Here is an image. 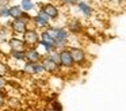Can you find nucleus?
I'll return each mask as SVG.
<instances>
[{"instance_id":"1","label":"nucleus","mask_w":126,"mask_h":111,"mask_svg":"<svg viewBox=\"0 0 126 111\" xmlns=\"http://www.w3.org/2000/svg\"><path fill=\"white\" fill-rule=\"evenodd\" d=\"M47 32L54 38L56 41V48L58 50L64 48H68L69 46V39H71V34L69 31L66 30V27H63V26H52L50 24L47 27Z\"/></svg>"},{"instance_id":"2","label":"nucleus","mask_w":126,"mask_h":111,"mask_svg":"<svg viewBox=\"0 0 126 111\" xmlns=\"http://www.w3.org/2000/svg\"><path fill=\"white\" fill-rule=\"evenodd\" d=\"M30 22L25 20L23 18H18V19H11V20L7 23V26L10 27L12 35H16V37H22V34L26 31V30L30 27Z\"/></svg>"},{"instance_id":"3","label":"nucleus","mask_w":126,"mask_h":111,"mask_svg":"<svg viewBox=\"0 0 126 111\" xmlns=\"http://www.w3.org/2000/svg\"><path fill=\"white\" fill-rule=\"evenodd\" d=\"M22 39H23V42L26 43L27 48H33V46H37V48H38L39 41H41L39 30L34 29V27H29V29L22 34Z\"/></svg>"},{"instance_id":"4","label":"nucleus","mask_w":126,"mask_h":111,"mask_svg":"<svg viewBox=\"0 0 126 111\" xmlns=\"http://www.w3.org/2000/svg\"><path fill=\"white\" fill-rule=\"evenodd\" d=\"M31 23H33L34 29H37V30L41 31V30H45V29H47V27L50 26V19L47 18V15L44 12V11L38 8V11H37V12L33 15V18H31Z\"/></svg>"},{"instance_id":"5","label":"nucleus","mask_w":126,"mask_h":111,"mask_svg":"<svg viewBox=\"0 0 126 111\" xmlns=\"http://www.w3.org/2000/svg\"><path fill=\"white\" fill-rule=\"evenodd\" d=\"M22 73L27 76H42L45 75V69L42 66L41 62H29V61H25L23 62V66H22Z\"/></svg>"},{"instance_id":"6","label":"nucleus","mask_w":126,"mask_h":111,"mask_svg":"<svg viewBox=\"0 0 126 111\" xmlns=\"http://www.w3.org/2000/svg\"><path fill=\"white\" fill-rule=\"evenodd\" d=\"M39 35H41V41H39V45H38V46L44 48L45 54H47L49 51L57 49V48H56V41H54V38H53L52 35L49 34V32H47L46 29H45V30H41V31H39Z\"/></svg>"},{"instance_id":"7","label":"nucleus","mask_w":126,"mask_h":111,"mask_svg":"<svg viewBox=\"0 0 126 111\" xmlns=\"http://www.w3.org/2000/svg\"><path fill=\"white\" fill-rule=\"evenodd\" d=\"M39 10H42L45 14L47 15V18L50 19V22H56L58 20V18H60L61 12H60V8H58L57 4H54V3H44V4L39 5Z\"/></svg>"},{"instance_id":"8","label":"nucleus","mask_w":126,"mask_h":111,"mask_svg":"<svg viewBox=\"0 0 126 111\" xmlns=\"http://www.w3.org/2000/svg\"><path fill=\"white\" fill-rule=\"evenodd\" d=\"M68 48H69V50H71L75 65L83 66V65L87 62V53H85V50L83 48H79V46H68Z\"/></svg>"},{"instance_id":"9","label":"nucleus","mask_w":126,"mask_h":111,"mask_svg":"<svg viewBox=\"0 0 126 111\" xmlns=\"http://www.w3.org/2000/svg\"><path fill=\"white\" fill-rule=\"evenodd\" d=\"M60 68L61 69H73L75 68V62L72 58V54L69 48H64L60 50Z\"/></svg>"},{"instance_id":"10","label":"nucleus","mask_w":126,"mask_h":111,"mask_svg":"<svg viewBox=\"0 0 126 111\" xmlns=\"http://www.w3.org/2000/svg\"><path fill=\"white\" fill-rule=\"evenodd\" d=\"M41 64H42V66H44L45 72H46L47 75H57V73L61 70L60 66H58L57 64H54V62L47 57V54H44V56H42Z\"/></svg>"},{"instance_id":"11","label":"nucleus","mask_w":126,"mask_h":111,"mask_svg":"<svg viewBox=\"0 0 126 111\" xmlns=\"http://www.w3.org/2000/svg\"><path fill=\"white\" fill-rule=\"evenodd\" d=\"M7 46L8 50H26L27 46L23 42L22 37H16V35H11L7 41Z\"/></svg>"},{"instance_id":"12","label":"nucleus","mask_w":126,"mask_h":111,"mask_svg":"<svg viewBox=\"0 0 126 111\" xmlns=\"http://www.w3.org/2000/svg\"><path fill=\"white\" fill-rule=\"evenodd\" d=\"M75 5H76L77 11H79L83 16H85V18H91V16L94 15V12H95V11H94V7L88 1H85V0H79Z\"/></svg>"},{"instance_id":"13","label":"nucleus","mask_w":126,"mask_h":111,"mask_svg":"<svg viewBox=\"0 0 126 111\" xmlns=\"http://www.w3.org/2000/svg\"><path fill=\"white\" fill-rule=\"evenodd\" d=\"M42 56H44V54L38 50L37 46L26 49V61H29V62H34V64H35V62H41Z\"/></svg>"},{"instance_id":"14","label":"nucleus","mask_w":126,"mask_h":111,"mask_svg":"<svg viewBox=\"0 0 126 111\" xmlns=\"http://www.w3.org/2000/svg\"><path fill=\"white\" fill-rule=\"evenodd\" d=\"M66 30L69 31L71 35H79L83 32L84 26H83V23L79 19H71V20L66 23Z\"/></svg>"},{"instance_id":"15","label":"nucleus","mask_w":126,"mask_h":111,"mask_svg":"<svg viewBox=\"0 0 126 111\" xmlns=\"http://www.w3.org/2000/svg\"><path fill=\"white\" fill-rule=\"evenodd\" d=\"M8 57L16 62H25L26 50H8Z\"/></svg>"},{"instance_id":"16","label":"nucleus","mask_w":126,"mask_h":111,"mask_svg":"<svg viewBox=\"0 0 126 111\" xmlns=\"http://www.w3.org/2000/svg\"><path fill=\"white\" fill-rule=\"evenodd\" d=\"M11 30H10V27L6 24H0V45L1 43H7V41H8V38L11 37Z\"/></svg>"},{"instance_id":"17","label":"nucleus","mask_w":126,"mask_h":111,"mask_svg":"<svg viewBox=\"0 0 126 111\" xmlns=\"http://www.w3.org/2000/svg\"><path fill=\"white\" fill-rule=\"evenodd\" d=\"M6 107H8L10 110H12V111H16V110H19V108L22 107V102H20V99H18V97L8 96L7 97Z\"/></svg>"},{"instance_id":"18","label":"nucleus","mask_w":126,"mask_h":111,"mask_svg":"<svg viewBox=\"0 0 126 111\" xmlns=\"http://www.w3.org/2000/svg\"><path fill=\"white\" fill-rule=\"evenodd\" d=\"M8 11H10V18H11V19L20 18V15H22V12H23L19 4H11V5H8Z\"/></svg>"},{"instance_id":"19","label":"nucleus","mask_w":126,"mask_h":111,"mask_svg":"<svg viewBox=\"0 0 126 111\" xmlns=\"http://www.w3.org/2000/svg\"><path fill=\"white\" fill-rule=\"evenodd\" d=\"M20 8H22V11H25V12H29L30 14L31 11L35 10V3H34V0H20L19 3Z\"/></svg>"},{"instance_id":"20","label":"nucleus","mask_w":126,"mask_h":111,"mask_svg":"<svg viewBox=\"0 0 126 111\" xmlns=\"http://www.w3.org/2000/svg\"><path fill=\"white\" fill-rule=\"evenodd\" d=\"M10 18V11L7 1H0V19H7Z\"/></svg>"},{"instance_id":"21","label":"nucleus","mask_w":126,"mask_h":111,"mask_svg":"<svg viewBox=\"0 0 126 111\" xmlns=\"http://www.w3.org/2000/svg\"><path fill=\"white\" fill-rule=\"evenodd\" d=\"M47 57H49L54 64H57L58 66H60V50H58V49H54V50L49 51V53H47Z\"/></svg>"},{"instance_id":"22","label":"nucleus","mask_w":126,"mask_h":111,"mask_svg":"<svg viewBox=\"0 0 126 111\" xmlns=\"http://www.w3.org/2000/svg\"><path fill=\"white\" fill-rule=\"evenodd\" d=\"M10 73V66L8 64H7L6 61H3V60L0 58V76H3V77H6L7 75Z\"/></svg>"},{"instance_id":"23","label":"nucleus","mask_w":126,"mask_h":111,"mask_svg":"<svg viewBox=\"0 0 126 111\" xmlns=\"http://www.w3.org/2000/svg\"><path fill=\"white\" fill-rule=\"evenodd\" d=\"M50 110L52 111H63L64 107H63L60 100L54 99V100H50Z\"/></svg>"},{"instance_id":"24","label":"nucleus","mask_w":126,"mask_h":111,"mask_svg":"<svg viewBox=\"0 0 126 111\" xmlns=\"http://www.w3.org/2000/svg\"><path fill=\"white\" fill-rule=\"evenodd\" d=\"M7 97H8V94L4 91H0V110H4L6 108V103H7Z\"/></svg>"},{"instance_id":"25","label":"nucleus","mask_w":126,"mask_h":111,"mask_svg":"<svg viewBox=\"0 0 126 111\" xmlns=\"http://www.w3.org/2000/svg\"><path fill=\"white\" fill-rule=\"evenodd\" d=\"M7 85H8V80L3 76H0V91H4Z\"/></svg>"},{"instance_id":"26","label":"nucleus","mask_w":126,"mask_h":111,"mask_svg":"<svg viewBox=\"0 0 126 111\" xmlns=\"http://www.w3.org/2000/svg\"><path fill=\"white\" fill-rule=\"evenodd\" d=\"M60 3H63V4H65V5H75L76 4V0H58Z\"/></svg>"},{"instance_id":"27","label":"nucleus","mask_w":126,"mask_h":111,"mask_svg":"<svg viewBox=\"0 0 126 111\" xmlns=\"http://www.w3.org/2000/svg\"><path fill=\"white\" fill-rule=\"evenodd\" d=\"M49 1H50V3H53V1H56V0H49Z\"/></svg>"},{"instance_id":"28","label":"nucleus","mask_w":126,"mask_h":111,"mask_svg":"<svg viewBox=\"0 0 126 111\" xmlns=\"http://www.w3.org/2000/svg\"><path fill=\"white\" fill-rule=\"evenodd\" d=\"M76 1H79V0H76Z\"/></svg>"}]
</instances>
